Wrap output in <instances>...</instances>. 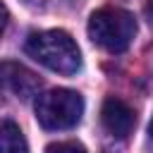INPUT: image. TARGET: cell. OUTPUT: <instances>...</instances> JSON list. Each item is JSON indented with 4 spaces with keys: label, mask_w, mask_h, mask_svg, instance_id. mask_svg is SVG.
Instances as JSON below:
<instances>
[{
    "label": "cell",
    "mask_w": 153,
    "mask_h": 153,
    "mask_svg": "<svg viewBox=\"0 0 153 153\" xmlns=\"http://www.w3.org/2000/svg\"><path fill=\"white\" fill-rule=\"evenodd\" d=\"M24 50L29 57H33L36 62H41L43 67L72 76L81 69V53L76 41L62 31V29H48V31H33L26 43Z\"/></svg>",
    "instance_id": "obj_1"
},
{
    "label": "cell",
    "mask_w": 153,
    "mask_h": 153,
    "mask_svg": "<svg viewBox=\"0 0 153 153\" xmlns=\"http://www.w3.org/2000/svg\"><path fill=\"white\" fill-rule=\"evenodd\" d=\"M136 36V19L122 7L96 10L88 19V38L108 53H124Z\"/></svg>",
    "instance_id": "obj_2"
},
{
    "label": "cell",
    "mask_w": 153,
    "mask_h": 153,
    "mask_svg": "<svg viewBox=\"0 0 153 153\" xmlns=\"http://www.w3.org/2000/svg\"><path fill=\"white\" fill-rule=\"evenodd\" d=\"M84 115V98L72 88H53L36 98V120L43 129L60 131L79 124Z\"/></svg>",
    "instance_id": "obj_3"
},
{
    "label": "cell",
    "mask_w": 153,
    "mask_h": 153,
    "mask_svg": "<svg viewBox=\"0 0 153 153\" xmlns=\"http://www.w3.org/2000/svg\"><path fill=\"white\" fill-rule=\"evenodd\" d=\"M38 88H41V79L31 69H26L24 65L12 62V60L0 62V96L12 93L14 98L26 100V98L36 96Z\"/></svg>",
    "instance_id": "obj_4"
},
{
    "label": "cell",
    "mask_w": 153,
    "mask_h": 153,
    "mask_svg": "<svg viewBox=\"0 0 153 153\" xmlns=\"http://www.w3.org/2000/svg\"><path fill=\"white\" fill-rule=\"evenodd\" d=\"M100 122H103V127H105L112 136L124 139V136L134 129L136 117H134V110H131L124 100L110 96V98L103 100V108H100Z\"/></svg>",
    "instance_id": "obj_5"
},
{
    "label": "cell",
    "mask_w": 153,
    "mask_h": 153,
    "mask_svg": "<svg viewBox=\"0 0 153 153\" xmlns=\"http://www.w3.org/2000/svg\"><path fill=\"white\" fill-rule=\"evenodd\" d=\"M0 153H29V143L22 129L10 120L0 122Z\"/></svg>",
    "instance_id": "obj_6"
},
{
    "label": "cell",
    "mask_w": 153,
    "mask_h": 153,
    "mask_svg": "<svg viewBox=\"0 0 153 153\" xmlns=\"http://www.w3.org/2000/svg\"><path fill=\"white\" fill-rule=\"evenodd\" d=\"M45 153H86L79 141H55L45 146Z\"/></svg>",
    "instance_id": "obj_7"
},
{
    "label": "cell",
    "mask_w": 153,
    "mask_h": 153,
    "mask_svg": "<svg viewBox=\"0 0 153 153\" xmlns=\"http://www.w3.org/2000/svg\"><path fill=\"white\" fill-rule=\"evenodd\" d=\"M7 19H10V14H7V7L0 2V36L5 33V26H7Z\"/></svg>",
    "instance_id": "obj_8"
},
{
    "label": "cell",
    "mask_w": 153,
    "mask_h": 153,
    "mask_svg": "<svg viewBox=\"0 0 153 153\" xmlns=\"http://www.w3.org/2000/svg\"><path fill=\"white\" fill-rule=\"evenodd\" d=\"M143 12H146V19L153 24V0H148L146 2V7H143Z\"/></svg>",
    "instance_id": "obj_9"
},
{
    "label": "cell",
    "mask_w": 153,
    "mask_h": 153,
    "mask_svg": "<svg viewBox=\"0 0 153 153\" xmlns=\"http://www.w3.org/2000/svg\"><path fill=\"white\" fill-rule=\"evenodd\" d=\"M148 134H151V139H153V120H151V124H148Z\"/></svg>",
    "instance_id": "obj_10"
}]
</instances>
